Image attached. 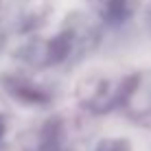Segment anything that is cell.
<instances>
[{
    "label": "cell",
    "instance_id": "7a4b0ae2",
    "mask_svg": "<svg viewBox=\"0 0 151 151\" xmlns=\"http://www.w3.org/2000/svg\"><path fill=\"white\" fill-rule=\"evenodd\" d=\"M4 132H7V121H4V116L0 114V142H2V138H4Z\"/></svg>",
    "mask_w": 151,
    "mask_h": 151
},
{
    "label": "cell",
    "instance_id": "6da1fadb",
    "mask_svg": "<svg viewBox=\"0 0 151 151\" xmlns=\"http://www.w3.org/2000/svg\"><path fill=\"white\" fill-rule=\"evenodd\" d=\"M94 151H132V147L123 138H105L94 147Z\"/></svg>",
    "mask_w": 151,
    "mask_h": 151
}]
</instances>
